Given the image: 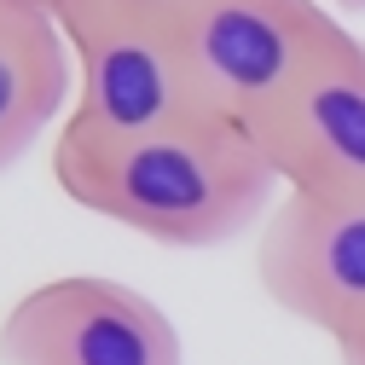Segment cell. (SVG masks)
<instances>
[{
	"instance_id": "6da1fadb",
	"label": "cell",
	"mask_w": 365,
	"mask_h": 365,
	"mask_svg": "<svg viewBox=\"0 0 365 365\" xmlns=\"http://www.w3.org/2000/svg\"><path fill=\"white\" fill-rule=\"evenodd\" d=\"M53 180L76 209L163 250L232 244L238 232L261 226L284 192L255 133L220 116L180 122L128 145L53 140Z\"/></svg>"
},
{
	"instance_id": "7a4b0ae2",
	"label": "cell",
	"mask_w": 365,
	"mask_h": 365,
	"mask_svg": "<svg viewBox=\"0 0 365 365\" xmlns=\"http://www.w3.org/2000/svg\"><path fill=\"white\" fill-rule=\"evenodd\" d=\"M58 29L76 58V110L58 122V140L128 145L209 116L174 12L133 0H64Z\"/></svg>"
},
{
	"instance_id": "3957f363",
	"label": "cell",
	"mask_w": 365,
	"mask_h": 365,
	"mask_svg": "<svg viewBox=\"0 0 365 365\" xmlns=\"http://www.w3.org/2000/svg\"><path fill=\"white\" fill-rule=\"evenodd\" d=\"M209 116L261 128L354 35L319 0H186L174 12Z\"/></svg>"
},
{
	"instance_id": "277c9868",
	"label": "cell",
	"mask_w": 365,
	"mask_h": 365,
	"mask_svg": "<svg viewBox=\"0 0 365 365\" xmlns=\"http://www.w3.org/2000/svg\"><path fill=\"white\" fill-rule=\"evenodd\" d=\"M6 365H186L174 319L122 279L64 272L24 290L0 319Z\"/></svg>"
},
{
	"instance_id": "5b68a950",
	"label": "cell",
	"mask_w": 365,
	"mask_h": 365,
	"mask_svg": "<svg viewBox=\"0 0 365 365\" xmlns=\"http://www.w3.org/2000/svg\"><path fill=\"white\" fill-rule=\"evenodd\" d=\"M255 279L267 302L336 348L365 331V197L284 186L261 220Z\"/></svg>"
},
{
	"instance_id": "8992f818",
	"label": "cell",
	"mask_w": 365,
	"mask_h": 365,
	"mask_svg": "<svg viewBox=\"0 0 365 365\" xmlns=\"http://www.w3.org/2000/svg\"><path fill=\"white\" fill-rule=\"evenodd\" d=\"M279 186L365 197V35H348L331 58L255 128Z\"/></svg>"
},
{
	"instance_id": "52a82bcc",
	"label": "cell",
	"mask_w": 365,
	"mask_h": 365,
	"mask_svg": "<svg viewBox=\"0 0 365 365\" xmlns=\"http://www.w3.org/2000/svg\"><path fill=\"white\" fill-rule=\"evenodd\" d=\"M76 87V58L53 12L0 6V174L58 122Z\"/></svg>"
},
{
	"instance_id": "ba28073f",
	"label": "cell",
	"mask_w": 365,
	"mask_h": 365,
	"mask_svg": "<svg viewBox=\"0 0 365 365\" xmlns=\"http://www.w3.org/2000/svg\"><path fill=\"white\" fill-rule=\"evenodd\" d=\"M336 354H342V365H365V331H359V336H348Z\"/></svg>"
},
{
	"instance_id": "9c48e42d",
	"label": "cell",
	"mask_w": 365,
	"mask_h": 365,
	"mask_svg": "<svg viewBox=\"0 0 365 365\" xmlns=\"http://www.w3.org/2000/svg\"><path fill=\"white\" fill-rule=\"evenodd\" d=\"M0 6H29V12H53V18H58L64 0H0Z\"/></svg>"
},
{
	"instance_id": "30bf717a",
	"label": "cell",
	"mask_w": 365,
	"mask_h": 365,
	"mask_svg": "<svg viewBox=\"0 0 365 365\" xmlns=\"http://www.w3.org/2000/svg\"><path fill=\"white\" fill-rule=\"evenodd\" d=\"M133 6H151V12H180L186 0H133Z\"/></svg>"
},
{
	"instance_id": "8fae6325",
	"label": "cell",
	"mask_w": 365,
	"mask_h": 365,
	"mask_svg": "<svg viewBox=\"0 0 365 365\" xmlns=\"http://www.w3.org/2000/svg\"><path fill=\"white\" fill-rule=\"evenodd\" d=\"M336 6H348V12H365V0H336Z\"/></svg>"
}]
</instances>
